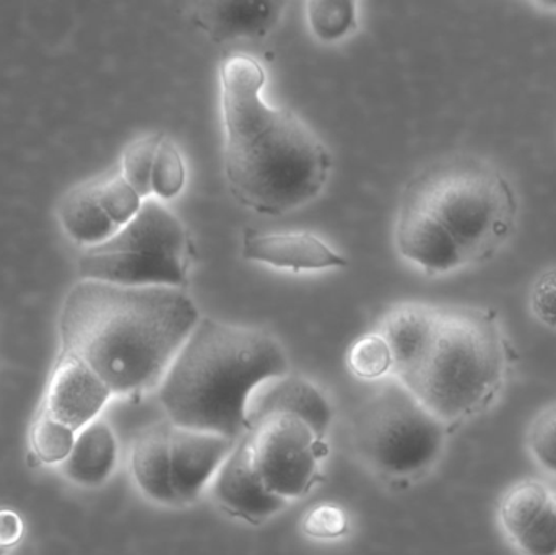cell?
Wrapping results in <instances>:
<instances>
[{"instance_id":"cell-1","label":"cell","mask_w":556,"mask_h":555,"mask_svg":"<svg viewBox=\"0 0 556 555\" xmlns=\"http://www.w3.org/2000/svg\"><path fill=\"white\" fill-rule=\"evenodd\" d=\"M199 321L182 289L80 279L62 303L61 354L80 358L113 396H137L160 387Z\"/></svg>"},{"instance_id":"cell-2","label":"cell","mask_w":556,"mask_h":555,"mask_svg":"<svg viewBox=\"0 0 556 555\" xmlns=\"http://www.w3.org/2000/svg\"><path fill=\"white\" fill-rule=\"evenodd\" d=\"M225 176L233 198L263 215H283L316 199L329 178V150L287 108L263 100L266 72L250 55L220 65Z\"/></svg>"},{"instance_id":"cell-4","label":"cell","mask_w":556,"mask_h":555,"mask_svg":"<svg viewBox=\"0 0 556 555\" xmlns=\"http://www.w3.org/2000/svg\"><path fill=\"white\" fill-rule=\"evenodd\" d=\"M505 339L495 313L431 306L424 341L399 381L443 422L489 403L505 380Z\"/></svg>"},{"instance_id":"cell-12","label":"cell","mask_w":556,"mask_h":555,"mask_svg":"<svg viewBox=\"0 0 556 555\" xmlns=\"http://www.w3.org/2000/svg\"><path fill=\"white\" fill-rule=\"evenodd\" d=\"M111 396L106 384L87 364L74 355L61 354L41 411L78 432L98 419Z\"/></svg>"},{"instance_id":"cell-13","label":"cell","mask_w":556,"mask_h":555,"mask_svg":"<svg viewBox=\"0 0 556 555\" xmlns=\"http://www.w3.org/2000/svg\"><path fill=\"white\" fill-rule=\"evenodd\" d=\"M276 414H290L303 420L317 439L323 440L332 426V406L319 388L306 378L281 375L261 384L248 404L250 430Z\"/></svg>"},{"instance_id":"cell-23","label":"cell","mask_w":556,"mask_h":555,"mask_svg":"<svg viewBox=\"0 0 556 555\" xmlns=\"http://www.w3.org/2000/svg\"><path fill=\"white\" fill-rule=\"evenodd\" d=\"M97 194L101 207L117 228L132 222L146 201L121 173L97 182Z\"/></svg>"},{"instance_id":"cell-7","label":"cell","mask_w":556,"mask_h":555,"mask_svg":"<svg viewBox=\"0 0 556 555\" xmlns=\"http://www.w3.org/2000/svg\"><path fill=\"white\" fill-rule=\"evenodd\" d=\"M444 422L404 384L379 390L359 411L356 443L378 471L408 478L430 468L443 452Z\"/></svg>"},{"instance_id":"cell-24","label":"cell","mask_w":556,"mask_h":555,"mask_svg":"<svg viewBox=\"0 0 556 555\" xmlns=\"http://www.w3.org/2000/svg\"><path fill=\"white\" fill-rule=\"evenodd\" d=\"M350 370L363 380H378L392 370V355L381 335L359 338L349 352Z\"/></svg>"},{"instance_id":"cell-15","label":"cell","mask_w":556,"mask_h":555,"mask_svg":"<svg viewBox=\"0 0 556 555\" xmlns=\"http://www.w3.org/2000/svg\"><path fill=\"white\" fill-rule=\"evenodd\" d=\"M283 2L248 0V2H204L194 12V22L214 41L263 38L280 20Z\"/></svg>"},{"instance_id":"cell-18","label":"cell","mask_w":556,"mask_h":555,"mask_svg":"<svg viewBox=\"0 0 556 555\" xmlns=\"http://www.w3.org/2000/svg\"><path fill=\"white\" fill-rule=\"evenodd\" d=\"M58 217L62 230L81 250L104 243L119 230L98 201L97 182H85L71 189L61 199Z\"/></svg>"},{"instance_id":"cell-25","label":"cell","mask_w":556,"mask_h":555,"mask_svg":"<svg viewBox=\"0 0 556 555\" xmlns=\"http://www.w3.org/2000/svg\"><path fill=\"white\" fill-rule=\"evenodd\" d=\"M529 452L548 475L556 476V404L542 411L528 436Z\"/></svg>"},{"instance_id":"cell-29","label":"cell","mask_w":556,"mask_h":555,"mask_svg":"<svg viewBox=\"0 0 556 555\" xmlns=\"http://www.w3.org/2000/svg\"><path fill=\"white\" fill-rule=\"evenodd\" d=\"M0 555H7V553H3V551L0 550Z\"/></svg>"},{"instance_id":"cell-19","label":"cell","mask_w":556,"mask_h":555,"mask_svg":"<svg viewBox=\"0 0 556 555\" xmlns=\"http://www.w3.org/2000/svg\"><path fill=\"white\" fill-rule=\"evenodd\" d=\"M75 437V430L41 411L29 432V446L35 458L42 465L61 466L74 449Z\"/></svg>"},{"instance_id":"cell-20","label":"cell","mask_w":556,"mask_h":555,"mask_svg":"<svg viewBox=\"0 0 556 555\" xmlns=\"http://www.w3.org/2000/svg\"><path fill=\"white\" fill-rule=\"evenodd\" d=\"M311 31L324 42L345 38L356 26V3L346 0H313L307 3Z\"/></svg>"},{"instance_id":"cell-14","label":"cell","mask_w":556,"mask_h":555,"mask_svg":"<svg viewBox=\"0 0 556 555\" xmlns=\"http://www.w3.org/2000/svg\"><path fill=\"white\" fill-rule=\"evenodd\" d=\"M241 253L244 260L293 273L340 269L349 264L346 257L337 253L326 241L306 231L263 234L248 230Z\"/></svg>"},{"instance_id":"cell-5","label":"cell","mask_w":556,"mask_h":555,"mask_svg":"<svg viewBox=\"0 0 556 555\" xmlns=\"http://www.w3.org/2000/svg\"><path fill=\"white\" fill-rule=\"evenodd\" d=\"M401 202L437 225L464 267L485 263L498 253L515 230L519 211L508 179L472 156L428 166L410 179Z\"/></svg>"},{"instance_id":"cell-21","label":"cell","mask_w":556,"mask_h":555,"mask_svg":"<svg viewBox=\"0 0 556 555\" xmlns=\"http://www.w3.org/2000/svg\"><path fill=\"white\" fill-rule=\"evenodd\" d=\"M162 134H149L130 142L121 160V176L142 195L152 198V172Z\"/></svg>"},{"instance_id":"cell-16","label":"cell","mask_w":556,"mask_h":555,"mask_svg":"<svg viewBox=\"0 0 556 555\" xmlns=\"http://www.w3.org/2000/svg\"><path fill=\"white\" fill-rule=\"evenodd\" d=\"M119 459L116 433L103 419L93 420L75 437L71 455L61 465L72 484L97 489L113 476Z\"/></svg>"},{"instance_id":"cell-11","label":"cell","mask_w":556,"mask_h":555,"mask_svg":"<svg viewBox=\"0 0 556 555\" xmlns=\"http://www.w3.org/2000/svg\"><path fill=\"white\" fill-rule=\"evenodd\" d=\"M237 440L202 430L169 427L173 488L178 505L192 504L214 481Z\"/></svg>"},{"instance_id":"cell-3","label":"cell","mask_w":556,"mask_h":555,"mask_svg":"<svg viewBox=\"0 0 556 555\" xmlns=\"http://www.w3.org/2000/svg\"><path fill=\"white\" fill-rule=\"evenodd\" d=\"M287 374V355L273 336L201 318L160 383V403L173 426L240 442L250 433L251 394Z\"/></svg>"},{"instance_id":"cell-9","label":"cell","mask_w":556,"mask_h":555,"mask_svg":"<svg viewBox=\"0 0 556 555\" xmlns=\"http://www.w3.org/2000/svg\"><path fill=\"white\" fill-rule=\"evenodd\" d=\"M500 525L522 555H556V492L541 481L518 482L503 495Z\"/></svg>"},{"instance_id":"cell-26","label":"cell","mask_w":556,"mask_h":555,"mask_svg":"<svg viewBox=\"0 0 556 555\" xmlns=\"http://www.w3.org/2000/svg\"><path fill=\"white\" fill-rule=\"evenodd\" d=\"M303 531L314 540H337L349 531V517L337 505L320 504L307 512Z\"/></svg>"},{"instance_id":"cell-27","label":"cell","mask_w":556,"mask_h":555,"mask_svg":"<svg viewBox=\"0 0 556 555\" xmlns=\"http://www.w3.org/2000/svg\"><path fill=\"white\" fill-rule=\"evenodd\" d=\"M531 308L544 325L556 328V267L542 274L534 283Z\"/></svg>"},{"instance_id":"cell-8","label":"cell","mask_w":556,"mask_h":555,"mask_svg":"<svg viewBox=\"0 0 556 555\" xmlns=\"http://www.w3.org/2000/svg\"><path fill=\"white\" fill-rule=\"evenodd\" d=\"M248 439L257 471L274 494L288 502L311 491L326 449L303 420L276 414L253 427Z\"/></svg>"},{"instance_id":"cell-17","label":"cell","mask_w":556,"mask_h":555,"mask_svg":"<svg viewBox=\"0 0 556 555\" xmlns=\"http://www.w3.org/2000/svg\"><path fill=\"white\" fill-rule=\"evenodd\" d=\"M169 427L155 426L147 430L130 452V471L137 488L159 505H178L173 488Z\"/></svg>"},{"instance_id":"cell-28","label":"cell","mask_w":556,"mask_h":555,"mask_svg":"<svg viewBox=\"0 0 556 555\" xmlns=\"http://www.w3.org/2000/svg\"><path fill=\"white\" fill-rule=\"evenodd\" d=\"M25 537V524L16 512L0 508V550L9 554Z\"/></svg>"},{"instance_id":"cell-10","label":"cell","mask_w":556,"mask_h":555,"mask_svg":"<svg viewBox=\"0 0 556 555\" xmlns=\"http://www.w3.org/2000/svg\"><path fill=\"white\" fill-rule=\"evenodd\" d=\"M212 492L225 512L250 524H261L287 505V501L274 494L261 478L248 436L222 465L212 481Z\"/></svg>"},{"instance_id":"cell-30","label":"cell","mask_w":556,"mask_h":555,"mask_svg":"<svg viewBox=\"0 0 556 555\" xmlns=\"http://www.w3.org/2000/svg\"><path fill=\"white\" fill-rule=\"evenodd\" d=\"M556 492V491H555Z\"/></svg>"},{"instance_id":"cell-6","label":"cell","mask_w":556,"mask_h":555,"mask_svg":"<svg viewBox=\"0 0 556 555\" xmlns=\"http://www.w3.org/2000/svg\"><path fill=\"white\" fill-rule=\"evenodd\" d=\"M191 260L188 228L162 201L149 198L137 217L110 240L80 251L77 270L81 280L181 289Z\"/></svg>"},{"instance_id":"cell-22","label":"cell","mask_w":556,"mask_h":555,"mask_svg":"<svg viewBox=\"0 0 556 555\" xmlns=\"http://www.w3.org/2000/svg\"><path fill=\"white\" fill-rule=\"evenodd\" d=\"M186 185V165L178 146L163 136L152 172V198L169 201L181 194Z\"/></svg>"}]
</instances>
